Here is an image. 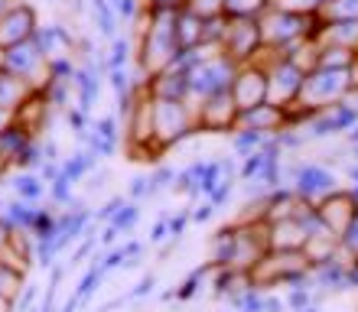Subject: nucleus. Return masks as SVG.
Wrapping results in <instances>:
<instances>
[{
    "label": "nucleus",
    "mask_w": 358,
    "mask_h": 312,
    "mask_svg": "<svg viewBox=\"0 0 358 312\" xmlns=\"http://www.w3.org/2000/svg\"><path fill=\"white\" fill-rule=\"evenodd\" d=\"M235 127H245V131H261L267 137L280 133L283 127H290V107H280V104H255L248 111H238Z\"/></svg>",
    "instance_id": "nucleus-14"
},
{
    "label": "nucleus",
    "mask_w": 358,
    "mask_h": 312,
    "mask_svg": "<svg viewBox=\"0 0 358 312\" xmlns=\"http://www.w3.org/2000/svg\"><path fill=\"white\" fill-rule=\"evenodd\" d=\"M316 23H332V20H358V0H326L316 13Z\"/></svg>",
    "instance_id": "nucleus-30"
},
{
    "label": "nucleus",
    "mask_w": 358,
    "mask_h": 312,
    "mask_svg": "<svg viewBox=\"0 0 358 312\" xmlns=\"http://www.w3.org/2000/svg\"><path fill=\"white\" fill-rule=\"evenodd\" d=\"M238 121V104L231 101V91L208 95L196 104V131L199 133H231Z\"/></svg>",
    "instance_id": "nucleus-10"
},
{
    "label": "nucleus",
    "mask_w": 358,
    "mask_h": 312,
    "mask_svg": "<svg viewBox=\"0 0 358 312\" xmlns=\"http://www.w3.org/2000/svg\"><path fill=\"white\" fill-rule=\"evenodd\" d=\"M0 312H13V303H10L7 296H0Z\"/></svg>",
    "instance_id": "nucleus-51"
},
{
    "label": "nucleus",
    "mask_w": 358,
    "mask_h": 312,
    "mask_svg": "<svg viewBox=\"0 0 358 312\" xmlns=\"http://www.w3.org/2000/svg\"><path fill=\"white\" fill-rule=\"evenodd\" d=\"M150 293H153V276H143L131 296H134V299H143V296H150Z\"/></svg>",
    "instance_id": "nucleus-48"
},
{
    "label": "nucleus",
    "mask_w": 358,
    "mask_h": 312,
    "mask_svg": "<svg viewBox=\"0 0 358 312\" xmlns=\"http://www.w3.org/2000/svg\"><path fill=\"white\" fill-rule=\"evenodd\" d=\"M98 163H101V156H98V153L94 150H78V153H72V156H69V160H62L59 163V170L66 172L69 179L72 182H82L88 176V172H94L98 170Z\"/></svg>",
    "instance_id": "nucleus-25"
},
{
    "label": "nucleus",
    "mask_w": 358,
    "mask_h": 312,
    "mask_svg": "<svg viewBox=\"0 0 358 312\" xmlns=\"http://www.w3.org/2000/svg\"><path fill=\"white\" fill-rule=\"evenodd\" d=\"M3 72L23 78L29 88H43L49 78V59L36 46V39H27V43L3 49Z\"/></svg>",
    "instance_id": "nucleus-8"
},
{
    "label": "nucleus",
    "mask_w": 358,
    "mask_h": 312,
    "mask_svg": "<svg viewBox=\"0 0 358 312\" xmlns=\"http://www.w3.org/2000/svg\"><path fill=\"white\" fill-rule=\"evenodd\" d=\"M124 202H127V195H114V199H108V202H104V205H101V211H98V215H94V218H98V221H111V218L117 215V208H121Z\"/></svg>",
    "instance_id": "nucleus-44"
},
{
    "label": "nucleus",
    "mask_w": 358,
    "mask_h": 312,
    "mask_svg": "<svg viewBox=\"0 0 358 312\" xmlns=\"http://www.w3.org/2000/svg\"><path fill=\"white\" fill-rule=\"evenodd\" d=\"M352 124H358V104L339 101L329 107H320V111H310V117L300 124V131L306 133V140H322L332 133H345Z\"/></svg>",
    "instance_id": "nucleus-9"
},
{
    "label": "nucleus",
    "mask_w": 358,
    "mask_h": 312,
    "mask_svg": "<svg viewBox=\"0 0 358 312\" xmlns=\"http://www.w3.org/2000/svg\"><path fill=\"white\" fill-rule=\"evenodd\" d=\"M76 56H59V59H49V78H72L76 72Z\"/></svg>",
    "instance_id": "nucleus-38"
},
{
    "label": "nucleus",
    "mask_w": 358,
    "mask_h": 312,
    "mask_svg": "<svg viewBox=\"0 0 358 312\" xmlns=\"http://www.w3.org/2000/svg\"><path fill=\"white\" fill-rule=\"evenodd\" d=\"M231 101L238 104V111H248L255 104H264L267 101V72L261 62H245L238 66V75L231 82Z\"/></svg>",
    "instance_id": "nucleus-12"
},
{
    "label": "nucleus",
    "mask_w": 358,
    "mask_h": 312,
    "mask_svg": "<svg viewBox=\"0 0 358 312\" xmlns=\"http://www.w3.org/2000/svg\"><path fill=\"white\" fill-rule=\"evenodd\" d=\"M117 235H121V231H117V228L104 225V231H101V244H114V241H117Z\"/></svg>",
    "instance_id": "nucleus-49"
},
{
    "label": "nucleus",
    "mask_w": 358,
    "mask_h": 312,
    "mask_svg": "<svg viewBox=\"0 0 358 312\" xmlns=\"http://www.w3.org/2000/svg\"><path fill=\"white\" fill-rule=\"evenodd\" d=\"M231 137V150L238 153V160H245V156H251V153H257L261 147H264L267 133L261 131H245V127H235V131L228 133Z\"/></svg>",
    "instance_id": "nucleus-31"
},
{
    "label": "nucleus",
    "mask_w": 358,
    "mask_h": 312,
    "mask_svg": "<svg viewBox=\"0 0 358 312\" xmlns=\"http://www.w3.org/2000/svg\"><path fill=\"white\" fill-rule=\"evenodd\" d=\"M29 91H36V88H29L23 78L10 75V72H3V68H0V111L13 114L20 104H23V98H27Z\"/></svg>",
    "instance_id": "nucleus-22"
},
{
    "label": "nucleus",
    "mask_w": 358,
    "mask_h": 312,
    "mask_svg": "<svg viewBox=\"0 0 358 312\" xmlns=\"http://www.w3.org/2000/svg\"><path fill=\"white\" fill-rule=\"evenodd\" d=\"M101 276H104V267L101 264H92V267H88V274L82 276V283H78V290H76V299H88V296L98 290Z\"/></svg>",
    "instance_id": "nucleus-36"
},
{
    "label": "nucleus",
    "mask_w": 358,
    "mask_h": 312,
    "mask_svg": "<svg viewBox=\"0 0 358 312\" xmlns=\"http://www.w3.org/2000/svg\"><path fill=\"white\" fill-rule=\"evenodd\" d=\"M345 140H349L352 147H358V124H352L349 131H345Z\"/></svg>",
    "instance_id": "nucleus-50"
},
{
    "label": "nucleus",
    "mask_w": 358,
    "mask_h": 312,
    "mask_svg": "<svg viewBox=\"0 0 358 312\" xmlns=\"http://www.w3.org/2000/svg\"><path fill=\"white\" fill-rule=\"evenodd\" d=\"M117 20H141L147 13V3L143 0H111Z\"/></svg>",
    "instance_id": "nucleus-37"
},
{
    "label": "nucleus",
    "mask_w": 358,
    "mask_h": 312,
    "mask_svg": "<svg viewBox=\"0 0 358 312\" xmlns=\"http://www.w3.org/2000/svg\"><path fill=\"white\" fill-rule=\"evenodd\" d=\"M72 186H76V182L69 179L62 170H59L56 179L46 182V192L52 195V202H56V205H72Z\"/></svg>",
    "instance_id": "nucleus-33"
},
{
    "label": "nucleus",
    "mask_w": 358,
    "mask_h": 312,
    "mask_svg": "<svg viewBox=\"0 0 358 312\" xmlns=\"http://www.w3.org/2000/svg\"><path fill=\"white\" fill-rule=\"evenodd\" d=\"M186 10H192L196 17L208 20V17H218V13H222V0H186Z\"/></svg>",
    "instance_id": "nucleus-41"
},
{
    "label": "nucleus",
    "mask_w": 358,
    "mask_h": 312,
    "mask_svg": "<svg viewBox=\"0 0 358 312\" xmlns=\"http://www.w3.org/2000/svg\"><path fill=\"white\" fill-rule=\"evenodd\" d=\"M176 43L179 49H199L202 46V17L192 10H176Z\"/></svg>",
    "instance_id": "nucleus-23"
},
{
    "label": "nucleus",
    "mask_w": 358,
    "mask_h": 312,
    "mask_svg": "<svg viewBox=\"0 0 358 312\" xmlns=\"http://www.w3.org/2000/svg\"><path fill=\"white\" fill-rule=\"evenodd\" d=\"M147 195H153L150 192V176H137V179H131V186H127V199L141 202V199H147Z\"/></svg>",
    "instance_id": "nucleus-43"
},
{
    "label": "nucleus",
    "mask_w": 358,
    "mask_h": 312,
    "mask_svg": "<svg viewBox=\"0 0 358 312\" xmlns=\"http://www.w3.org/2000/svg\"><path fill=\"white\" fill-rule=\"evenodd\" d=\"M23 280H27L23 267L10 264V260H0V296H7L13 306H17L20 293H23Z\"/></svg>",
    "instance_id": "nucleus-27"
},
{
    "label": "nucleus",
    "mask_w": 358,
    "mask_h": 312,
    "mask_svg": "<svg viewBox=\"0 0 358 312\" xmlns=\"http://www.w3.org/2000/svg\"><path fill=\"white\" fill-rule=\"evenodd\" d=\"M222 33H225V13L202 20V46L218 49V43H222Z\"/></svg>",
    "instance_id": "nucleus-34"
},
{
    "label": "nucleus",
    "mask_w": 358,
    "mask_h": 312,
    "mask_svg": "<svg viewBox=\"0 0 358 312\" xmlns=\"http://www.w3.org/2000/svg\"><path fill=\"white\" fill-rule=\"evenodd\" d=\"M13 3H17V0H0V17H3V13H7V10L13 7Z\"/></svg>",
    "instance_id": "nucleus-52"
},
{
    "label": "nucleus",
    "mask_w": 358,
    "mask_h": 312,
    "mask_svg": "<svg viewBox=\"0 0 358 312\" xmlns=\"http://www.w3.org/2000/svg\"><path fill=\"white\" fill-rule=\"evenodd\" d=\"M255 62H261L267 72V101L271 104H280V107H293L296 98H300V88H303V72L296 62L283 56H273L271 49H261Z\"/></svg>",
    "instance_id": "nucleus-6"
},
{
    "label": "nucleus",
    "mask_w": 358,
    "mask_h": 312,
    "mask_svg": "<svg viewBox=\"0 0 358 312\" xmlns=\"http://www.w3.org/2000/svg\"><path fill=\"white\" fill-rule=\"evenodd\" d=\"M92 3V13H94V27H98V36L111 43L114 36H121V20L114 13L111 0H88Z\"/></svg>",
    "instance_id": "nucleus-26"
},
{
    "label": "nucleus",
    "mask_w": 358,
    "mask_h": 312,
    "mask_svg": "<svg viewBox=\"0 0 358 312\" xmlns=\"http://www.w3.org/2000/svg\"><path fill=\"white\" fill-rule=\"evenodd\" d=\"M36 27H39L36 10L29 7V3H23V0H17V3H13V7L0 17V49L17 46V43L33 39Z\"/></svg>",
    "instance_id": "nucleus-13"
},
{
    "label": "nucleus",
    "mask_w": 358,
    "mask_h": 312,
    "mask_svg": "<svg viewBox=\"0 0 358 312\" xmlns=\"http://www.w3.org/2000/svg\"><path fill=\"white\" fill-rule=\"evenodd\" d=\"M212 215H215V205L206 199L202 205H199V211H192V221H199V225H202V221H208Z\"/></svg>",
    "instance_id": "nucleus-47"
},
{
    "label": "nucleus",
    "mask_w": 358,
    "mask_h": 312,
    "mask_svg": "<svg viewBox=\"0 0 358 312\" xmlns=\"http://www.w3.org/2000/svg\"><path fill=\"white\" fill-rule=\"evenodd\" d=\"M33 140L27 131H20L17 124H7L3 131H0V160L7 163V166H17L20 153L27 150V143Z\"/></svg>",
    "instance_id": "nucleus-24"
},
{
    "label": "nucleus",
    "mask_w": 358,
    "mask_h": 312,
    "mask_svg": "<svg viewBox=\"0 0 358 312\" xmlns=\"http://www.w3.org/2000/svg\"><path fill=\"white\" fill-rule=\"evenodd\" d=\"M101 85H104L101 72L78 62L76 72H72V95H76V107H82L85 114L92 111L94 101H98V95H101Z\"/></svg>",
    "instance_id": "nucleus-20"
},
{
    "label": "nucleus",
    "mask_w": 358,
    "mask_h": 312,
    "mask_svg": "<svg viewBox=\"0 0 358 312\" xmlns=\"http://www.w3.org/2000/svg\"><path fill=\"white\" fill-rule=\"evenodd\" d=\"M137 218H141V208H137V202H124V205L117 208V215H114L108 225L117 228V231H127V228L137 225Z\"/></svg>",
    "instance_id": "nucleus-35"
},
{
    "label": "nucleus",
    "mask_w": 358,
    "mask_h": 312,
    "mask_svg": "<svg viewBox=\"0 0 358 312\" xmlns=\"http://www.w3.org/2000/svg\"><path fill=\"white\" fill-rule=\"evenodd\" d=\"M66 117H69V127L76 131V137H82V133H85L88 127H92V117H88V114L82 111V107H76V104H72V107L66 111Z\"/></svg>",
    "instance_id": "nucleus-42"
},
{
    "label": "nucleus",
    "mask_w": 358,
    "mask_h": 312,
    "mask_svg": "<svg viewBox=\"0 0 358 312\" xmlns=\"http://www.w3.org/2000/svg\"><path fill=\"white\" fill-rule=\"evenodd\" d=\"M10 170V166H7V163H3V160H0V176H3V172H7Z\"/></svg>",
    "instance_id": "nucleus-54"
},
{
    "label": "nucleus",
    "mask_w": 358,
    "mask_h": 312,
    "mask_svg": "<svg viewBox=\"0 0 358 312\" xmlns=\"http://www.w3.org/2000/svg\"><path fill=\"white\" fill-rule=\"evenodd\" d=\"M150 98H170V101H189V75L179 68H163L160 75L147 78Z\"/></svg>",
    "instance_id": "nucleus-21"
},
{
    "label": "nucleus",
    "mask_w": 358,
    "mask_h": 312,
    "mask_svg": "<svg viewBox=\"0 0 358 312\" xmlns=\"http://www.w3.org/2000/svg\"><path fill=\"white\" fill-rule=\"evenodd\" d=\"M49 114H52V107H49L46 95L36 88V91H29V95L23 98V104H20L17 111L10 114V124H17L20 131H27L29 137H39V133L46 131Z\"/></svg>",
    "instance_id": "nucleus-17"
},
{
    "label": "nucleus",
    "mask_w": 358,
    "mask_h": 312,
    "mask_svg": "<svg viewBox=\"0 0 358 312\" xmlns=\"http://www.w3.org/2000/svg\"><path fill=\"white\" fill-rule=\"evenodd\" d=\"M78 140L104 160V156H114V153H117V147H121V140H124V127L114 114H104V117H94L92 127H88Z\"/></svg>",
    "instance_id": "nucleus-16"
},
{
    "label": "nucleus",
    "mask_w": 358,
    "mask_h": 312,
    "mask_svg": "<svg viewBox=\"0 0 358 312\" xmlns=\"http://www.w3.org/2000/svg\"><path fill=\"white\" fill-rule=\"evenodd\" d=\"M261 39H264V49H280L300 43V39H310L313 29H316V17L313 13H293V10H280V7H267L261 17Z\"/></svg>",
    "instance_id": "nucleus-5"
},
{
    "label": "nucleus",
    "mask_w": 358,
    "mask_h": 312,
    "mask_svg": "<svg viewBox=\"0 0 358 312\" xmlns=\"http://www.w3.org/2000/svg\"><path fill=\"white\" fill-rule=\"evenodd\" d=\"M13 192H17V199L33 202V205H36V202L46 195V182H43V176H39V172L20 170V176L13 179Z\"/></svg>",
    "instance_id": "nucleus-28"
},
{
    "label": "nucleus",
    "mask_w": 358,
    "mask_h": 312,
    "mask_svg": "<svg viewBox=\"0 0 358 312\" xmlns=\"http://www.w3.org/2000/svg\"><path fill=\"white\" fill-rule=\"evenodd\" d=\"M261 49H264V39H261L257 17H225V33H222L218 52H225L238 66H245V62H255Z\"/></svg>",
    "instance_id": "nucleus-7"
},
{
    "label": "nucleus",
    "mask_w": 358,
    "mask_h": 312,
    "mask_svg": "<svg viewBox=\"0 0 358 312\" xmlns=\"http://www.w3.org/2000/svg\"><path fill=\"white\" fill-rule=\"evenodd\" d=\"M33 39H36V46L46 52V59H59V56H76V43L78 39L69 33L62 23H39L36 33H33Z\"/></svg>",
    "instance_id": "nucleus-19"
},
{
    "label": "nucleus",
    "mask_w": 358,
    "mask_h": 312,
    "mask_svg": "<svg viewBox=\"0 0 358 312\" xmlns=\"http://www.w3.org/2000/svg\"><path fill=\"white\" fill-rule=\"evenodd\" d=\"M7 124H10V114H7V111H0V131H3Z\"/></svg>",
    "instance_id": "nucleus-53"
},
{
    "label": "nucleus",
    "mask_w": 358,
    "mask_h": 312,
    "mask_svg": "<svg viewBox=\"0 0 358 312\" xmlns=\"http://www.w3.org/2000/svg\"><path fill=\"white\" fill-rule=\"evenodd\" d=\"M166 237H170V218H160L150 231V241L153 244H160V241H166Z\"/></svg>",
    "instance_id": "nucleus-45"
},
{
    "label": "nucleus",
    "mask_w": 358,
    "mask_h": 312,
    "mask_svg": "<svg viewBox=\"0 0 358 312\" xmlns=\"http://www.w3.org/2000/svg\"><path fill=\"white\" fill-rule=\"evenodd\" d=\"M179 52L176 43V10L147 7L141 27V43H137V72L143 78L160 75L163 68L173 66Z\"/></svg>",
    "instance_id": "nucleus-1"
},
{
    "label": "nucleus",
    "mask_w": 358,
    "mask_h": 312,
    "mask_svg": "<svg viewBox=\"0 0 358 312\" xmlns=\"http://www.w3.org/2000/svg\"><path fill=\"white\" fill-rule=\"evenodd\" d=\"M306 225L300 215L273 218L267 221V251H303L306 244Z\"/></svg>",
    "instance_id": "nucleus-18"
},
{
    "label": "nucleus",
    "mask_w": 358,
    "mask_h": 312,
    "mask_svg": "<svg viewBox=\"0 0 358 312\" xmlns=\"http://www.w3.org/2000/svg\"><path fill=\"white\" fill-rule=\"evenodd\" d=\"M153 121V147L160 153L173 150L176 143L192 137L196 131V107L189 101H170V98H150Z\"/></svg>",
    "instance_id": "nucleus-3"
},
{
    "label": "nucleus",
    "mask_w": 358,
    "mask_h": 312,
    "mask_svg": "<svg viewBox=\"0 0 358 312\" xmlns=\"http://www.w3.org/2000/svg\"><path fill=\"white\" fill-rule=\"evenodd\" d=\"M293 192L300 195L303 202L310 205H320L326 195L339 192V176L329 170V166H320V163H303L296 176H293Z\"/></svg>",
    "instance_id": "nucleus-11"
},
{
    "label": "nucleus",
    "mask_w": 358,
    "mask_h": 312,
    "mask_svg": "<svg viewBox=\"0 0 358 312\" xmlns=\"http://www.w3.org/2000/svg\"><path fill=\"white\" fill-rule=\"evenodd\" d=\"M173 179H176V170L173 166H157V170L150 172V192H160V189H170L173 186Z\"/></svg>",
    "instance_id": "nucleus-40"
},
{
    "label": "nucleus",
    "mask_w": 358,
    "mask_h": 312,
    "mask_svg": "<svg viewBox=\"0 0 358 312\" xmlns=\"http://www.w3.org/2000/svg\"><path fill=\"white\" fill-rule=\"evenodd\" d=\"M238 75V62L228 59L218 49H206V56L189 68V104L196 107L199 101H206L208 95L228 91Z\"/></svg>",
    "instance_id": "nucleus-4"
},
{
    "label": "nucleus",
    "mask_w": 358,
    "mask_h": 312,
    "mask_svg": "<svg viewBox=\"0 0 358 312\" xmlns=\"http://www.w3.org/2000/svg\"><path fill=\"white\" fill-rule=\"evenodd\" d=\"M273 0H222V13L225 17H261Z\"/></svg>",
    "instance_id": "nucleus-32"
},
{
    "label": "nucleus",
    "mask_w": 358,
    "mask_h": 312,
    "mask_svg": "<svg viewBox=\"0 0 358 312\" xmlns=\"http://www.w3.org/2000/svg\"><path fill=\"white\" fill-rule=\"evenodd\" d=\"M147 7H157V10H182L186 0H143Z\"/></svg>",
    "instance_id": "nucleus-46"
},
{
    "label": "nucleus",
    "mask_w": 358,
    "mask_h": 312,
    "mask_svg": "<svg viewBox=\"0 0 358 312\" xmlns=\"http://www.w3.org/2000/svg\"><path fill=\"white\" fill-rule=\"evenodd\" d=\"M316 215H320V221H322V228L326 231H332L336 237H342L345 235V228L355 221V215H358V202L352 199L349 192H332V195H326V199L316 205Z\"/></svg>",
    "instance_id": "nucleus-15"
},
{
    "label": "nucleus",
    "mask_w": 358,
    "mask_h": 312,
    "mask_svg": "<svg viewBox=\"0 0 358 312\" xmlns=\"http://www.w3.org/2000/svg\"><path fill=\"white\" fill-rule=\"evenodd\" d=\"M349 95H355V82H352V66L349 68H310L306 78H303L300 98L293 107L300 111H320V107H329V104L345 101Z\"/></svg>",
    "instance_id": "nucleus-2"
},
{
    "label": "nucleus",
    "mask_w": 358,
    "mask_h": 312,
    "mask_svg": "<svg viewBox=\"0 0 358 312\" xmlns=\"http://www.w3.org/2000/svg\"><path fill=\"white\" fill-rule=\"evenodd\" d=\"M208 270H212V264L199 267V270H196L192 276H189V280H182V283H179V290H176L179 299H192V296H196V290H199V283H202V276H206Z\"/></svg>",
    "instance_id": "nucleus-39"
},
{
    "label": "nucleus",
    "mask_w": 358,
    "mask_h": 312,
    "mask_svg": "<svg viewBox=\"0 0 358 312\" xmlns=\"http://www.w3.org/2000/svg\"><path fill=\"white\" fill-rule=\"evenodd\" d=\"M127 66H134V43L127 36H114L108 52H104V68L111 72V68H127Z\"/></svg>",
    "instance_id": "nucleus-29"
}]
</instances>
